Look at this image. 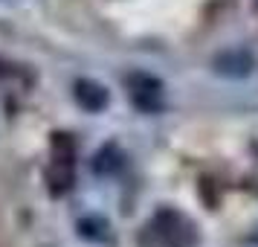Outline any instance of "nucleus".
<instances>
[{"mask_svg": "<svg viewBox=\"0 0 258 247\" xmlns=\"http://www.w3.org/2000/svg\"><path fill=\"white\" fill-rule=\"evenodd\" d=\"M73 160H76V149L67 140V134H55L52 137V163L47 172L52 195H64L73 186Z\"/></svg>", "mask_w": 258, "mask_h": 247, "instance_id": "nucleus-1", "label": "nucleus"}, {"mask_svg": "<svg viewBox=\"0 0 258 247\" xmlns=\"http://www.w3.org/2000/svg\"><path fill=\"white\" fill-rule=\"evenodd\" d=\"M154 233L160 235L163 241H168L171 247H191L198 241L195 224L177 210H160L157 212V218H154Z\"/></svg>", "mask_w": 258, "mask_h": 247, "instance_id": "nucleus-2", "label": "nucleus"}, {"mask_svg": "<svg viewBox=\"0 0 258 247\" xmlns=\"http://www.w3.org/2000/svg\"><path fill=\"white\" fill-rule=\"evenodd\" d=\"M163 82L154 79L151 73H131L128 76V96L131 102L145 111V114H157L163 108Z\"/></svg>", "mask_w": 258, "mask_h": 247, "instance_id": "nucleus-3", "label": "nucleus"}, {"mask_svg": "<svg viewBox=\"0 0 258 247\" xmlns=\"http://www.w3.org/2000/svg\"><path fill=\"white\" fill-rule=\"evenodd\" d=\"M212 70L226 79H244L255 70V59L246 50H223L212 59Z\"/></svg>", "mask_w": 258, "mask_h": 247, "instance_id": "nucleus-4", "label": "nucleus"}, {"mask_svg": "<svg viewBox=\"0 0 258 247\" xmlns=\"http://www.w3.org/2000/svg\"><path fill=\"white\" fill-rule=\"evenodd\" d=\"M73 99H76V105L82 108V111H87V114H99V111H105L107 102H110L107 87L93 82V79H79V82L73 84Z\"/></svg>", "mask_w": 258, "mask_h": 247, "instance_id": "nucleus-5", "label": "nucleus"}, {"mask_svg": "<svg viewBox=\"0 0 258 247\" xmlns=\"http://www.w3.org/2000/svg\"><path fill=\"white\" fill-rule=\"evenodd\" d=\"M93 172L96 175H113L119 166H122V152H119L116 142H105L99 152L93 154Z\"/></svg>", "mask_w": 258, "mask_h": 247, "instance_id": "nucleus-6", "label": "nucleus"}, {"mask_svg": "<svg viewBox=\"0 0 258 247\" xmlns=\"http://www.w3.org/2000/svg\"><path fill=\"white\" fill-rule=\"evenodd\" d=\"M79 233H82V238H87V241L102 244V241L110 238V227H107L105 218H99V215H87V218L79 221Z\"/></svg>", "mask_w": 258, "mask_h": 247, "instance_id": "nucleus-7", "label": "nucleus"}]
</instances>
